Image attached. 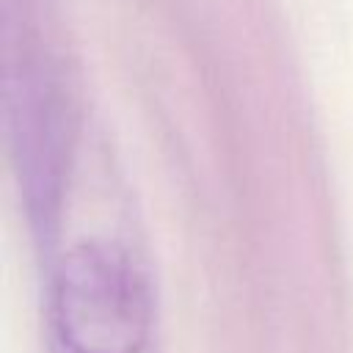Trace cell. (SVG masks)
I'll return each instance as SVG.
<instances>
[{
	"mask_svg": "<svg viewBox=\"0 0 353 353\" xmlns=\"http://www.w3.org/2000/svg\"><path fill=\"white\" fill-rule=\"evenodd\" d=\"M52 312L69 353H141L149 292L132 256L102 240L66 251L55 273Z\"/></svg>",
	"mask_w": 353,
	"mask_h": 353,
	"instance_id": "2",
	"label": "cell"
},
{
	"mask_svg": "<svg viewBox=\"0 0 353 353\" xmlns=\"http://www.w3.org/2000/svg\"><path fill=\"white\" fill-rule=\"evenodd\" d=\"M30 19L33 8L28 3L22 6L19 41L8 52L6 102L28 201L47 223L61 196L72 149V94L52 33Z\"/></svg>",
	"mask_w": 353,
	"mask_h": 353,
	"instance_id": "1",
	"label": "cell"
}]
</instances>
